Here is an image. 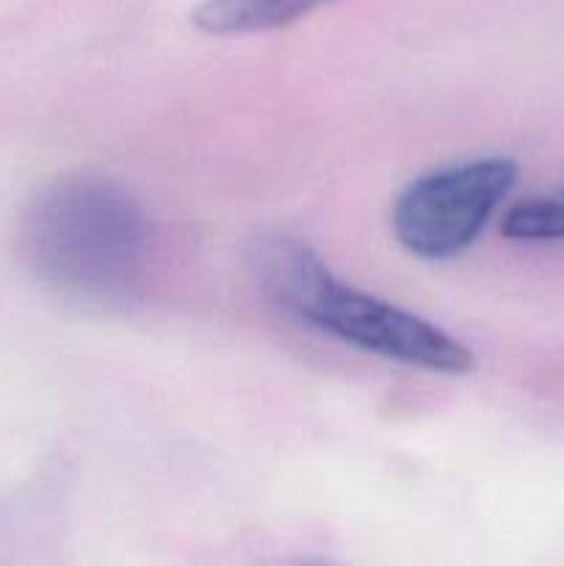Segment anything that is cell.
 <instances>
[{"instance_id": "1", "label": "cell", "mask_w": 564, "mask_h": 566, "mask_svg": "<svg viewBox=\"0 0 564 566\" xmlns=\"http://www.w3.org/2000/svg\"><path fill=\"white\" fill-rule=\"evenodd\" d=\"M147 210L100 175H70L31 199L20 227L28 269L70 302L111 304L130 296L149 258Z\"/></svg>"}, {"instance_id": "2", "label": "cell", "mask_w": 564, "mask_h": 566, "mask_svg": "<svg viewBox=\"0 0 564 566\" xmlns=\"http://www.w3.org/2000/svg\"><path fill=\"white\" fill-rule=\"evenodd\" d=\"M249 260L271 302L348 346L431 374L462 376L473 370V354L457 337L409 310L341 282L296 238H263Z\"/></svg>"}, {"instance_id": "3", "label": "cell", "mask_w": 564, "mask_h": 566, "mask_svg": "<svg viewBox=\"0 0 564 566\" xmlns=\"http://www.w3.org/2000/svg\"><path fill=\"white\" fill-rule=\"evenodd\" d=\"M518 180L512 158H479L418 177L393 205V232L415 258L464 252Z\"/></svg>"}, {"instance_id": "4", "label": "cell", "mask_w": 564, "mask_h": 566, "mask_svg": "<svg viewBox=\"0 0 564 566\" xmlns=\"http://www.w3.org/2000/svg\"><path fill=\"white\" fill-rule=\"evenodd\" d=\"M337 0H202L191 25L210 36H243L288 28Z\"/></svg>"}, {"instance_id": "5", "label": "cell", "mask_w": 564, "mask_h": 566, "mask_svg": "<svg viewBox=\"0 0 564 566\" xmlns=\"http://www.w3.org/2000/svg\"><path fill=\"white\" fill-rule=\"evenodd\" d=\"M503 235L512 241H558L564 238V197L525 199L503 219Z\"/></svg>"}]
</instances>
